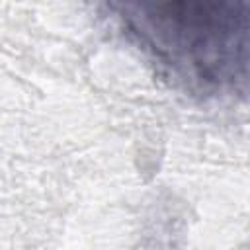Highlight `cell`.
Masks as SVG:
<instances>
[{
  "label": "cell",
  "instance_id": "1",
  "mask_svg": "<svg viewBox=\"0 0 250 250\" xmlns=\"http://www.w3.org/2000/svg\"><path fill=\"white\" fill-rule=\"evenodd\" d=\"M109 8L125 31L189 88L223 92L246 86L248 4L127 2Z\"/></svg>",
  "mask_w": 250,
  "mask_h": 250
}]
</instances>
